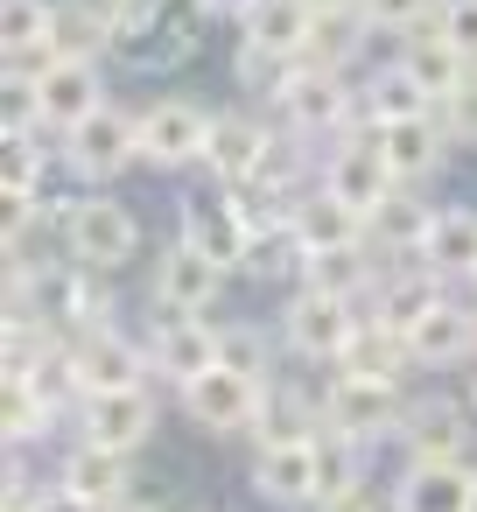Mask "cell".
<instances>
[{"label": "cell", "mask_w": 477, "mask_h": 512, "mask_svg": "<svg viewBox=\"0 0 477 512\" xmlns=\"http://www.w3.org/2000/svg\"><path fill=\"white\" fill-rule=\"evenodd\" d=\"M43 225H57L64 253H71L78 267H99V274H120V267L141 253V218H134L113 190L50 197V204H43Z\"/></svg>", "instance_id": "obj_1"}, {"label": "cell", "mask_w": 477, "mask_h": 512, "mask_svg": "<svg viewBox=\"0 0 477 512\" xmlns=\"http://www.w3.org/2000/svg\"><path fill=\"white\" fill-rule=\"evenodd\" d=\"M274 113H281V127H288L295 141H344V134L365 127L358 78H351V71H330V64H302Z\"/></svg>", "instance_id": "obj_2"}, {"label": "cell", "mask_w": 477, "mask_h": 512, "mask_svg": "<svg viewBox=\"0 0 477 512\" xmlns=\"http://www.w3.org/2000/svg\"><path fill=\"white\" fill-rule=\"evenodd\" d=\"M57 162H64L85 190L120 183V176L141 162V113H127V106L106 99L92 120H78L71 134H57Z\"/></svg>", "instance_id": "obj_3"}, {"label": "cell", "mask_w": 477, "mask_h": 512, "mask_svg": "<svg viewBox=\"0 0 477 512\" xmlns=\"http://www.w3.org/2000/svg\"><path fill=\"white\" fill-rule=\"evenodd\" d=\"M211 106L190 99V92H162L155 106H141V169L155 176H183V169H204V148H211Z\"/></svg>", "instance_id": "obj_4"}, {"label": "cell", "mask_w": 477, "mask_h": 512, "mask_svg": "<svg viewBox=\"0 0 477 512\" xmlns=\"http://www.w3.org/2000/svg\"><path fill=\"white\" fill-rule=\"evenodd\" d=\"M358 323H365V309L358 302H337V295H323V288H288V302H281V351L288 358H302V365H337L344 358V344L358 337Z\"/></svg>", "instance_id": "obj_5"}, {"label": "cell", "mask_w": 477, "mask_h": 512, "mask_svg": "<svg viewBox=\"0 0 477 512\" xmlns=\"http://www.w3.org/2000/svg\"><path fill=\"white\" fill-rule=\"evenodd\" d=\"M316 190H330L337 204H351L358 218H372V211L400 190V176H393L379 134L358 127V134H344V141H330V148L316 155Z\"/></svg>", "instance_id": "obj_6"}, {"label": "cell", "mask_w": 477, "mask_h": 512, "mask_svg": "<svg viewBox=\"0 0 477 512\" xmlns=\"http://www.w3.org/2000/svg\"><path fill=\"white\" fill-rule=\"evenodd\" d=\"M323 421H330V435H351V442L379 449V442H400L407 393H400V386H386V379L330 372V379H323Z\"/></svg>", "instance_id": "obj_7"}, {"label": "cell", "mask_w": 477, "mask_h": 512, "mask_svg": "<svg viewBox=\"0 0 477 512\" xmlns=\"http://www.w3.org/2000/svg\"><path fill=\"white\" fill-rule=\"evenodd\" d=\"M400 456L407 463H477V414L456 393H414L400 421Z\"/></svg>", "instance_id": "obj_8"}, {"label": "cell", "mask_w": 477, "mask_h": 512, "mask_svg": "<svg viewBox=\"0 0 477 512\" xmlns=\"http://www.w3.org/2000/svg\"><path fill=\"white\" fill-rule=\"evenodd\" d=\"M197 22H204V15L190 8V0H169L155 22L113 36L106 64H113V71H134V78H162V71H176V64L197 57Z\"/></svg>", "instance_id": "obj_9"}, {"label": "cell", "mask_w": 477, "mask_h": 512, "mask_svg": "<svg viewBox=\"0 0 477 512\" xmlns=\"http://www.w3.org/2000/svg\"><path fill=\"white\" fill-rule=\"evenodd\" d=\"M225 281H232V267H218L211 253H197V246L169 239V246L155 253L148 295H155V309H162V316H204V309H218V302H225Z\"/></svg>", "instance_id": "obj_10"}, {"label": "cell", "mask_w": 477, "mask_h": 512, "mask_svg": "<svg viewBox=\"0 0 477 512\" xmlns=\"http://www.w3.org/2000/svg\"><path fill=\"white\" fill-rule=\"evenodd\" d=\"M155 386H120V393H85L71 428L78 442H99V449H120V456H141L148 435H155Z\"/></svg>", "instance_id": "obj_11"}, {"label": "cell", "mask_w": 477, "mask_h": 512, "mask_svg": "<svg viewBox=\"0 0 477 512\" xmlns=\"http://www.w3.org/2000/svg\"><path fill=\"white\" fill-rule=\"evenodd\" d=\"M176 239L239 274V260H246V246H253V225H246V211H239L232 190H190V197L176 204Z\"/></svg>", "instance_id": "obj_12"}, {"label": "cell", "mask_w": 477, "mask_h": 512, "mask_svg": "<svg viewBox=\"0 0 477 512\" xmlns=\"http://www.w3.org/2000/svg\"><path fill=\"white\" fill-rule=\"evenodd\" d=\"M71 365H78V386H85V393H120V386H148V379H155L148 344H134L120 323L78 330V337H71Z\"/></svg>", "instance_id": "obj_13"}, {"label": "cell", "mask_w": 477, "mask_h": 512, "mask_svg": "<svg viewBox=\"0 0 477 512\" xmlns=\"http://www.w3.org/2000/svg\"><path fill=\"white\" fill-rule=\"evenodd\" d=\"M148 358H155V379L162 386H190L204 372H218V323L211 316H162L148 323Z\"/></svg>", "instance_id": "obj_14"}, {"label": "cell", "mask_w": 477, "mask_h": 512, "mask_svg": "<svg viewBox=\"0 0 477 512\" xmlns=\"http://www.w3.org/2000/svg\"><path fill=\"white\" fill-rule=\"evenodd\" d=\"M260 379H246V372H204V379H190L176 400H183V414L204 428V435H253V421H260Z\"/></svg>", "instance_id": "obj_15"}, {"label": "cell", "mask_w": 477, "mask_h": 512, "mask_svg": "<svg viewBox=\"0 0 477 512\" xmlns=\"http://www.w3.org/2000/svg\"><path fill=\"white\" fill-rule=\"evenodd\" d=\"M106 106V64L92 57H57L43 78H36V113L50 134H71L78 120H92Z\"/></svg>", "instance_id": "obj_16"}, {"label": "cell", "mask_w": 477, "mask_h": 512, "mask_svg": "<svg viewBox=\"0 0 477 512\" xmlns=\"http://www.w3.org/2000/svg\"><path fill=\"white\" fill-rule=\"evenodd\" d=\"M267 148H274V127L260 120V113H246V106H225L218 120H211V148H204V176L218 183V190H239L260 162H267Z\"/></svg>", "instance_id": "obj_17"}, {"label": "cell", "mask_w": 477, "mask_h": 512, "mask_svg": "<svg viewBox=\"0 0 477 512\" xmlns=\"http://www.w3.org/2000/svg\"><path fill=\"white\" fill-rule=\"evenodd\" d=\"M407 351H414V365H421V372L470 365V358H477V302H470V295L435 302V309L407 330Z\"/></svg>", "instance_id": "obj_18"}, {"label": "cell", "mask_w": 477, "mask_h": 512, "mask_svg": "<svg viewBox=\"0 0 477 512\" xmlns=\"http://www.w3.org/2000/svg\"><path fill=\"white\" fill-rule=\"evenodd\" d=\"M456 288L428 267V260H386V274H379V288H372V302H365V316H379V323H393V330H414L435 302H449Z\"/></svg>", "instance_id": "obj_19"}, {"label": "cell", "mask_w": 477, "mask_h": 512, "mask_svg": "<svg viewBox=\"0 0 477 512\" xmlns=\"http://www.w3.org/2000/svg\"><path fill=\"white\" fill-rule=\"evenodd\" d=\"M246 484H253V498H267L274 512H316V442L253 449Z\"/></svg>", "instance_id": "obj_20"}, {"label": "cell", "mask_w": 477, "mask_h": 512, "mask_svg": "<svg viewBox=\"0 0 477 512\" xmlns=\"http://www.w3.org/2000/svg\"><path fill=\"white\" fill-rule=\"evenodd\" d=\"M323 421V386H295V379H267L260 393V421H253V449H281V442H316Z\"/></svg>", "instance_id": "obj_21"}, {"label": "cell", "mask_w": 477, "mask_h": 512, "mask_svg": "<svg viewBox=\"0 0 477 512\" xmlns=\"http://www.w3.org/2000/svg\"><path fill=\"white\" fill-rule=\"evenodd\" d=\"M57 484L78 491V498H92L99 512H113V505L134 498V456L99 449V442H71V449L57 456Z\"/></svg>", "instance_id": "obj_22"}, {"label": "cell", "mask_w": 477, "mask_h": 512, "mask_svg": "<svg viewBox=\"0 0 477 512\" xmlns=\"http://www.w3.org/2000/svg\"><path fill=\"white\" fill-rule=\"evenodd\" d=\"M435 211H442V204H428L421 190H393V197L365 218L372 253H379V260H421V253H428V232H435Z\"/></svg>", "instance_id": "obj_23"}, {"label": "cell", "mask_w": 477, "mask_h": 512, "mask_svg": "<svg viewBox=\"0 0 477 512\" xmlns=\"http://www.w3.org/2000/svg\"><path fill=\"white\" fill-rule=\"evenodd\" d=\"M470 477L477 463H400L386 498L393 512H470Z\"/></svg>", "instance_id": "obj_24"}, {"label": "cell", "mask_w": 477, "mask_h": 512, "mask_svg": "<svg viewBox=\"0 0 477 512\" xmlns=\"http://www.w3.org/2000/svg\"><path fill=\"white\" fill-rule=\"evenodd\" d=\"M372 134H379V148H386L400 190H421V183L449 162V134H442L435 113H421V120H393V127H372Z\"/></svg>", "instance_id": "obj_25"}, {"label": "cell", "mask_w": 477, "mask_h": 512, "mask_svg": "<svg viewBox=\"0 0 477 512\" xmlns=\"http://www.w3.org/2000/svg\"><path fill=\"white\" fill-rule=\"evenodd\" d=\"M330 372H351V379H386V386H407V379H414L421 365H414V351H407V330H393V323L365 316V323H358V337L344 344V358H337Z\"/></svg>", "instance_id": "obj_26"}, {"label": "cell", "mask_w": 477, "mask_h": 512, "mask_svg": "<svg viewBox=\"0 0 477 512\" xmlns=\"http://www.w3.org/2000/svg\"><path fill=\"white\" fill-rule=\"evenodd\" d=\"M393 64H400V71H407V78H414L435 106H442V99L463 85V71H470L442 29H414V36H400V43H393Z\"/></svg>", "instance_id": "obj_27"}, {"label": "cell", "mask_w": 477, "mask_h": 512, "mask_svg": "<svg viewBox=\"0 0 477 512\" xmlns=\"http://www.w3.org/2000/svg\"><path fill=\"white\" fill-rule=\"evenodd\" d=\"M288 239L302 246V260H309V253H337V246H365V218H358L351 204H337L330 190H309V197L295 204Z\"/></svg>", "instance_id": "obj_28"}, {"label": "cell", "mask_w": 477, "mask_h": 512, "mask_svg": "<svg viewBox=\"0 0 477 512\" xmlns=\"http://www.w3.org/2000/svg\"><path fill=\"white\" fill-rule=\"evenodd\" d=\"M71 414L36 386V379H0V435H8V449H29V442H50Z\"/></svg>", "instance_id": "obj_29"}, {"label": "cell", "mask_w": 477, "mask_h": 512, "mask_svg": "<svg viewBox=\"0 0 477 512\" xmlns=\"http://www.w3.org/2000/svg\"><path fill=\"white\" fill-rule=\"evenodd\" d=\"M449 288L477 281V204H442L435 211V232H428V253H421Z\"/></svg>", "instance_id": "obj_30"}, {"label": "cell", "mask_w": 477, "mask_h": 512, "mask_svg": "<svg viewBox=\"0 0 477 512\" xmlns=\"http://www.w3.org/2000/svg\"><path fill=\"white\" fill-rule=\"evenodd\" d=\"M50 162H57V134H50V127H29V134H0L8 204H43V197H50Z\"/></svg>", "instance_id": "obj_31"}, {"label": "cell", "mask_w": 477, "mask_h": 512, "mask_svg": "<svg viewBox=\"0 0 477 512\" xmlns=\"http://www.w3.org/2000/svg\"><path fill=\"white\" fill-rule=\"evenodd\" d=\"M358 106H365V127H393V120H421V113H435V99L386 57L379 71H365L358 78Z\"/></svg>", "instance_id": "obj_32"}, {"label": "cell", "mask_w": 477, "mask_h": 512, "mask_svg": "<svg viewBox=\"0 0 477 512\" xmlns=\"http://www.w3.org/2000/svg\"><path fill=\"white\" fill-rule=\"evenodd\" d=\"M379 43V29L365 22V8H344V15H316L309 22V50L302 64H330V71H358V57Z\"/></svg>", "instance_id": "obj_33"}, {"label": "cell", "mask_w": 477, "mask_h": 512, "mask_svg": "<svg viewBox=\"0 0 477 512\" xmlns=\"http://www.w3.org/2000/svg\"><path fill=\"white\" fill-rule=\"evenodd\" d=\"M50 50H57V57H92V64H106L113 22H106L99 0H57V15H50Z\"/></svg>", "instance_id": "obj_34"}, {"label": "cell", "mask_w": 477, "mask_h": 512, "mask_svg": "<svg viewBox=\"0 0 477 512\" xmlns=\"http://www.w3.org/2000/svg\"><path fill=\"white\" fill-rule=\"evenodd\" d=\"M295 57H281V50H267V43H253V36H239L232 43V85L246 92V99H260V106H281V92L295 85Z\"/></svg>", "instance_id": "obj_35"}, {"label": "cell", "mask_w": 477, "mask_h": 512, "mask_svg": "<svg viewBox=\"0 0 477 512\" xmlns=\"http://www.w3.org/2000/svg\"><path fill=\"white\" fill-rule=\"evenodd\" d=\"M365 470H372V449H365V442L330 435V428L316 435V505H330V498H344V491L372 484Z\"/></svg>", "instance_id": "obj_36"}, {"label": "cell", "mask_w": 477, "mask_h": 512, "mask_svg": "<svg viewBox=\"0 0 477 512\" xmlns=\"http://www.w3.org/2000/svg\"><path fill=\"white\" fill-rule=\"evenodd\" d=\"M309 8L302 0H253V15L239 22V36H253V43H267V50H281V57H295L302 64V50H309Z\"/></svg>", "instance_id": "obj_37"}, {"label": "cell", "mask_w": 477, "mask_h": 512, "mask_svg": "<svg viewBox=\"0 0 477 512\" xmlns=\"http://www.w3.org/2000/svg\"><path fill=\"white\" fill-rule=\"evenodd\" d=\"M218 365L267 386V379H274V330H267V323H246V316L218 323Z\"/></svg>", "instance_id": "obj_38"}, {"label": "cell", "mask_w": 477, "mask_h": 512, "mask_svg": "<svg viewBox=\"0 0 477 512\" xmlns=\"http://www.w3.org/2000/svg\"><path fill=\"white\" fill-rule=\"evenodd\" d=\"M435 15H442V0H365V22L393 43L414 36V29H435Z\"/></svg>", "instance_id": "obj_39"}, {"label": "cell", "mask_w": 477, "mask_h": 512, "mask_svg": "<svg viewBox=\"0 0 477 512\" xmlns=\"http://www.w3.org/2000/svg\"><path fill=\"white\" fill-rule=\"evenodd\" d=\"M435 120H442V134H449V148H477V64H470L463 85L435 106Z\"/></svg>", "instance_id": "obj_40"}, {"label": "cell", "mask_w": 477, "mask_h": 512, "mask_svg": "<svg viewBox=\"0 0 477 512\" xmlns=\"http://www.w3.org/2000/svg\"><path fill=\"white\" fill-rule=\"evenodd\" d=\"M435 29L456 43V57H463V64H477V0H442Z\"/></svg>", "instance_id": "obj_41"}, {"label": "cell", "mask_w": 477, "mask_h": 512, "mask_svg": "<svg viewBox=\"0 0 477 512\" xmlns=\"http://www.w3.org/2000/svg\"><path fill=\"white\" fill-rule=\"evenodd\" d=\"M99 8H106V22H113V36H120V29H141V22H155V15L169 8V0H99Z\"/></svg>", "instance_id": "obj_42"}, {"label": "cell", "mask_w": 477, "mask_h": 512, "mask_svg": "<svg viewBox=\"0 0 477 512\" xmlns=\"http://www.w3.org/2000/svg\"><path fill=\"white\" fill-rule=\"evenodd\" d=\"M316 512H393V498H386L379 484H358V491H344V498H330V505H316Z\"/></svg>", "instance_id": "obj_43"}, {"label": "cell", "mask_w": 477, "mask_h": 512, "mask_svg": "<svg viewBox=\"0 0 477 512\" xmlns=\"http://www.w3.org/2000/svg\"><path fill=\"white\" fill-rule=\"evenodd\" d=\"M190 8H197L204 22H246V15H253V0H190Z\"/></svg>", "instance_id": "obj_44"}, {"label": "cell", "mask_w": 477, "mask_h": 512, "mask_svg": "<svg viewBox=\"0 0 477 512\" xmlns=\"http://www.w3.org/2000/svg\"><path fill=\"white\" fill-rule=\"evenodd\" d=\"M36 512H99V505H92V498H78V491H64V484L50 477V491H43V505H36Z\"/></svg>", "instance_id": "obj_45"}, {"label": "cell", "mask_w": 477, "mask_h": 512, "mask_svg": "<svg viewBox=\"0 0 477 512\" xmlns=\"http://www.w3.org/2000/svg\"><path fill=\"white\" fill-rule=\"evenodd\" d=\"M309 15H344V8H365V0H302Z\"/></svg>", "instance_id": "obj_46"}, {"label": "cell", "mask_w": 477, "mask_h": 512, "mask_svg": "<svg viewBox=\"0 0 477 512\" xmlns=\"http://www.w3.org/2000/svg\"><path fill=\"white\" fill-rule=\"evenodd\" d=\"M463 400H470V414H477V358H470V379H463Z\"/></svg>", "instance_id": "obj_47"}, {"label": "cell", "mask_w": 477, "mask_h": 512, "mask_svg": "<svg viewBox=\"0 0 477 512\" xmlns=\"http://www.w3.org/2000/svg\"><path fill=\"white\" fill-rule=\"evenodd\" d=\"M113 512H162V505H148V498H127V505H113Z\"/></svg>", "instance_id": "obj_48"}, {"label": "cell", "mask_w": 477, "mask_h": 512, "mask_svg": "<svg viewBox=\"0 0 477 512\" xmlns=\"http://www.w3.org/2000/svg\"><path fill=\"white\" fill-rule=\"evenodd\" d=\"M470 512H477V477H470Z\"/></svg>", "instance_id": "obj_49"}, {"label": "cell", "mask_w": 477, "mask_h": 512, "mask_svg": "<svg viewBox=\"0 0 477 512\" xmlns=\"http://www.w3.org/2000/svg\"><path fill=\"white\" fill-rule=\"evenodd\" d=\"M470 302H477V281H470Z\"/></svg>", "instance_id": "obj_50"}]
</instances>
